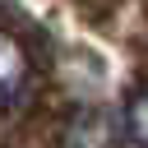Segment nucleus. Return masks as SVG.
Segmentation results:
<instances>
[{"label": "nucleus", "instance_id": "nucleus-3", "mask_svg": "<svg viewBox=\"0 0 148 148\" xmlns=\"http://www.w3.org/2000/svg\"><path fill=\"white\" fill-rule=\"evenodd\" d=\"M125 120H130V148H143V92H139V88L130 92Z\"/></svg>", "mask_w": 148, "mask_h": 148}, {"label": "nucleus", "instance_id": "nucleus-2", "mask_svg": "<svg viewBox=\"0 0 148 148\" xmlns=\"http://www.w3.org/2000/svg\"><path fill=\"white\" fill-rule=\"evenodd\" d=\"M111 143H116V125L97 111L74 116L69 130H65V148H111Z\"/></svg>", "mask_w": 148, "mask_h": 148}, {"label": "nucleus", "instance_id": "nucleus-1", "mask_svg": "<svg viewBox=\"0 0 148 148\" xmlns=\"http://www.w3.org/2000/svg\"><path fill=\"white\" fill-rule=\"evenodd\" d=\"M28 88H32V56L14 32H0V106L23 102Z\"/></svg>", "mask_w": 148, "mask_h": 148}]
</instances>
